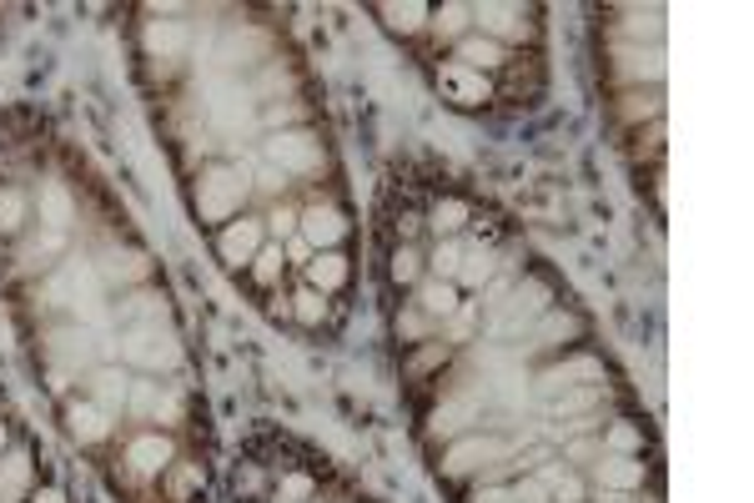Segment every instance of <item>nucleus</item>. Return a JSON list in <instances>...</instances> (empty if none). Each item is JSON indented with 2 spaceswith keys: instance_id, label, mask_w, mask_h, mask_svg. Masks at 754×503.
Returning a JSON list of instances; mask_svg holds the SVG:
<instances>
[{
  "instance_id": "nucleus-48",
  "label": "nucleus",
  "mask_w": 754,
  "mask_h": 503,
  "mask_svg": "<svg viewBox=\"0 0 754 503\" xmlns=\"http://www.w3.org/2000/svg\"><path fill=\"white\" fill-rule=\"evenodd\" d=\"M473 503H513V489H503V483H478Z\"/></svg>"
},
{
  "instance_id": "nucleus-40",
  "label": "nucleus",
  "mask_w": 754,
  "mask_h": 503,
  "mask_svg": "<svg viewBox=\"0 0 754 503\" xmlns=\"http://www.w3.org/2000/svg\"><path fill=\"white\" fill-rule=\"evenodd\" d=\"M453 358V353H448V343H438V338H428V343H417V353L413 358H408V372H413V378H423V372H433V368H442V363Z\"/></svg>"
},
{
  "instance_id": "nucleus-5",
  "label": "nucleus",
  "mask_w": 754,
  "mask_h": 503,
  "mask_svg": "<svg viewBox=\"0 0 754 503\" xmlns=\"http://www.w3.org/2000/svg\"><path fill=\"white\" fill-rule=\"evenodd\" d=\"M513 458V443L498 433H463L453 449L442 453V474L448 478H469V474H483V468H498Z\"/></svg>"
},
{
  "instance_id": "nucleus-23",
  "label": "nucleus",
  "mask_w": 754,
  "mask_h": 503,
  "mask_svg": "<svg viewBox=\"0 0 754 503\" xmlns=\"http://www.w3.org/2000/svg\"><path fill=\"white\" fill-rule=\"evenodd\" d=\"M161 493H167L171 503H192L196 493H202V464H186V458H171V468L157 478Z\"/></svg>"
},
{
  "instance_id": "nucleus-43",
  "label": "nucleus",
  "mask_w": 754,
  "mask_h": 503,
  "mask_svg": "<svg viewBox=\"0 0 754 503\" xmlns=\"http://www.w3.org/2000/svg\"><path fill=\"white\" fill-rule=\"evenodd\" d=\"M126 408H131V413H151V418H157V408H161V383H131Z\"/></svg>"
},
{
  "instance_id": "nucleus-28",
  "label": "nucleus",
  "mask_w": 754,
  "mask_h": 503,
  "mask_svg": "<svg viewBox=\"0 0 754 503\" xmlns=\"http://www.w3.org/2000/svg\"><path fill=\"white\" fill-rule=\"evenodd\" d=\"M31 489V453H0V499H21Z\"/></svg>"
},
{
  "instance_id": "nucleus-16",
  "label": "nucleus",
  "mask_w": 754,
  "mask_h": 503,
  "mask_svg": "<svg viewBox=\"0 0 754 503\" xmlns=\"http://www.w3.org/2000/svg\"><path fill=\"white\" fill-rule=\"evenodd\" d=\"M307 272V287L313 292H323V297H338L342 287H348V278H352V267H348V252L342 247H332V252H317L313 262L302 267Z\"/></svg>"
},
{
  "instance_id": "nucleus-46",
  "label": "nucleus",
  "mask_w": 754,
  "mask_h": 503,
  "mask_svg": "<svg viewBox=\"0 0 754 503\" xmlns=\"http://www.w3.org/2000/svg\"><path fill=\"white\" fill-rule=\"evenodd\" d=\"M262 489H267V474L262 468H236V493L242 499H257Z\"/></svg>"
},
{
  "instance_id": "nucleus-15",
  "label": "nucleus",
  "mask_w": 754,
  "mask_h": 503,
  "mask_svg": "<svg viewBox=\"0 0 754 503\" xmlns=\"http://www.w3.org/2000/svg\"><path fill=\"white\" fill-rule=\"evenodd\" d=\"M96 278L111 282V287H126V282H146L151 278V257L136 247H106L101 252V262H96Z\"/></svg>"
},
{
  "instance_id": "nucleus-1",
  "label": "nucleus",
  "mask_w": 754,
  "mask_h": 503,
  "mask_svg": "<svg viewBox=\"0 0 754 503\" xmlns=\"http://www.w3.org/2000/svg\"><path fill=\"white\" fill-rule=\"evenodd\" d=\"M247 197H252L247 167H227V161L202 167V176H196V186H192V207L202 222H232V217H242Z\"/></svg>"
},
{
  "instance_id": "nucleus-36",
  "label": "nucleus",
  "mask_w": 754,
  "mask_h": 503,
  "mask_svg": "<svg viewBox=\"0 0 754 503\" xmlns=\"http://www.w3.org/2000/svg\"><path fill=\"white\" fill-rule=\"evenodd\" d=\"M26 212H31L26 192H15V186H5V192H0V232H5V237H15V232L26 226Z\"/></svg>"
},
{
  "instance_id": "nucleus-35",
  "label": "nucleus",
  "mask_w": 754,
  "mask_h": 503,
  "mask_svg": "<svg viewBox=\"0 0 754 503\" xmlns=\"http://www.w3.org/2000/svg\"><path fill=\"white\" fill-rule=\"evenodd\" d=\"M469 15H473L469 5H438V11H433V21H428V26L438 30L442 40H453V46H458V40L469 36Z\"/></svg>"
},
{
  "instance_id": "nucleus-2",
  "label": "nucleus",
  "mask_w": 754,
  "mask_h": 503,
  "mask_svg": "<svg viewBox=\"0 0 754 503\" xmlns=\"http://www.w3.org/2000/svg\"><path fill=\"white\" fill-rule=\"evenodd\" d=\"M121 358L146 368V372H161V368L171 372L182 363V343H177V332H171L167 318L126 322V332H121Z\"/></svg>"
},
{
  "instance_id": "nucleus-41",
  "label": "nucleus",
  "mask_w": 754,
  "mask_h": 503,
  "mask_svg": "<svg viewBox=\"0 0 754 503\" xmlns=\"http://www.w3.org/2000/svg\"><path fill=\"white\" fill-rule=\"evenodd\" d=\"M277 499H282V503H313L317 499V483L307 474H282V483H277Z\"/></svg>"
},
{
  "instance_id": "nucleus-38",
  "label": "nucleus",
  "mask_w": 754,
  "mask_h": 503,
  "mask_svg": "<svg viewBox=\"0 0 754 503\" xmlns=\"http://www.w3.org/2000/svg\"><path fill=\"white\" fill-rule=\"evenodd\" d=\"M292 322H302V328H323L327 322V297L313 287H302L297 297H292Z\"/></svg>"
},
{
  "instance_id": "nucleus-50",
  "label": "nucleus",
  "mask_w": 754,
  "mask_h": 503,
  "mask_svg": "<svg viewBox=\"0 0 754 503\" xmlns=\"http://www.w3.org/2000/svg\"><path fill=\"white\" fill-rule=\"evenodd\" d=\"M272 318H292V297H287V292L272 297Z\"/></svg>"
},
{
  "instance_id": "nucleus-3",
  "label": "nucleus",
  "mask_w": 754,
  "mask_h": 503,
  "mask_svg": "<svg viewBox=\"0 0 754 503\" xmlns=\"http://www.w3.org/2000/svg\"><path fill=\"white\" fill-rule=\"evenodd\" d=\"M554 307V287L544 278H523L513 282V292L503 297V307L494 312V338H523Z\"/></svg>"
},
{
  "instance_id": "nucleus-10",
  "label": "nucleus",
  "mask_w": 754,
  "mask_h": 503,
  "mask_svg": "<svg viewBox=\"0 0 754 503\" xmlns=\"http://www.w3.org/2000/svg\"><path fill=\"white\" fill-rule=\"evenodd\" d=\"M297 237L313 252L342 247V237H348V212H342L338 201H313V207L297 217Z\"/></svg>"
},
{
  "instance_id": "nucleus-51",
  "label": "nucleus",
  "mask_w": 754,
  "mask_h": 503,
  "mask_svg": "<svg viewBox=\"0 0 754 503\" xmlns=\"http://www.w3.org/2000/svg\"><path fill=\"white\" fill-rule=\"evenodd\" d=\"M31 503H65V493H61V489H40Z\"/></svg>"
},
{
  "instance_id": "nucleus-8",
  "label": "nucleus",
  "mask_w": 754,
  "mask_h": 503,
  "mask_svg": "<svg viewBox=\"0 0 754 503\" xmlns=\"http://www.w3.org/2000/svg\"><path fill=\"white\" fill-rule=\"evenodd\" d=\"M584 332H588V322L579 318V312H569V307H548L544 318L523 332V338H528L523 347H528V353H563V347H573Z\"/></svg>"
},
{
  "instance_id": "nucleus-49",
  "label": "nucleus",
  "mask_w": 754,
  "mask_h": 503,
  "mask_svg": "<svg viewBox=\"0 0 754 503\" xmlns=\"http://www.w3.org/2000/svg\"><path fill=\"white\" fill-rule=\"evenodd\" d=\"M282 257H287V262H297V267H307V262H313V257H317V252L307 247V242H302V237H287Z\"/></svg>"
},
{
  "instance_id": "nucleus-31",
  "label": "nucleus",
  "mask_w": 754,
  "mask_h": 503,
  "mask_svg": "<svg viewBox=\"0 0 754 503\" xmlns=\"http://www.w3.org/2000/svg\"><path fill=\"white\" fill-rule=\"evenodd\" d=\"M619 116H624L634 132H644V121H664V96L659 91H629Z\"/></svg>"
},
{
  "instance_id": "nucleus-39",
  "label": "nucleus",
  "mask_w": 754,
  "mask_h": 503,
  "mask_svg": "<svg viewBox=\"0 0 754 503\" xmlns=\"http://www.w3.org/2000/svg\"><path fill=\"white\" fill-rule=\"evenodd\" d=\"M121 318L126 322H146V318H167V297H161V292H136V297H131V303H121Z\"/></svg>"
},
{
  "instance_id": "nucleus-32",
  "label": "nucleus",
  "mask_w": 754,
  "mask_h": 503,
  "mask_svg": "<svg viewBox=\"0 0 754 503\" xmlns=\"http://www.w3.org/2000/svg\"><path fill=\"white\" fill-rule=\"evenodd\" d=\"M392 328H398V343L417 347V343H428V338H433V328H438V322H433V318H423V312H417L413 303H403V312H398V322H392Z\"/></svg>"
},
{
  "instance_id": "nucleus-24",
  "label": "nucleus",
  "mask_w": 754,
  "mask_h": 503,
  "mask_svg": "<svg viewBox=\"0 0 754 503\" xmlns=\"http://www.w3.org/2000/svg\"><path fill=\"white\" fill-rule=\"evenodd\" d=\"M40 222L51 226V232H65V226L76 222V201H71V192L61 182L40 186Z\"/></svg>"
},
{
  "instance_id": "nucleus-26",
  "label": "nucleus",
  "mask_w": 754,
  "mask_h": 503,
  "mask_svg": "<svg viewBox=\"0 0 754 503\" xmlns=\"http://www.w3.org/2000/svg\"><path fill=\"white\" fill-rule=\"evenodd\" d=\"M423 272H428V267H423V252H417L413 242H398V247H392V257H388L392 287H417V282H423Z\"/></svg>"
},
{
  "instance_id": "nucleus-17",
  "label": "nucleus",
  "mask_w": 754,
  "mask_h": 503,
  "mask_svg": "<svg viewBox=\"0 0 754 503\" xmlns=\"http://www.w3.org/2000/svg\"><path fill=\"white\" fill-rule=\"evenodd\" d=\"M413 307L423 312V318H433V322H448V318H458V307H463V297H458L453 282L423 278V282H417V292H413Z\"/></svg>"
},
{
  "instance_id": "nucleus-25",
  "label": "nucleus",
  "mask_w": 754,
  "mask_h": 503,
  "mask_svg": "<svg viewBox=\"0 0 754 503\" xmlns=\"http://www.w3.org/2000/svg\"><path fill=\"white\" fill-rule=\"evenodd\" d=\"M377 15H382V26L398 30V36H417V30H428L433 5H417V0H408V5H377Z\"/></svg>"
},
{
  "instance_id": "nucleus-33",
  "label": "nucleus",
  "mask_w": 754,
  "mask_h": 503,
  "mask_svg": "<svg viewBox=\"0 0 754 503\" xmlns=\"http://www.w3.org/2000/svg\"><path fill=\"white\" fill-rule=\"evenodd\" d=\"M458 262H463V242H458V237H442L423 267H428V272H433L438 282H453V278H458Z\"/></svg>"
},
{
  "instance_id": "nucleus-47",
  "label": "nucleus",
  "mask_w": 754,
  "mask_h": 503,
  "mask_svg": "<svg viewBox=\"0 0 754 503\" xmlns=\"http://www.w3.org/2000/svg\"><path fill=\"white\" fill-rule=\"evenodd\" d=\"M513 503H548V489L538 478H523V483H513Z\"/></svg>"
},
{
  "instance_id": "nucleus-4",
  "label": "nucleus",
  "mask_w": 754,
  "mask_h": 503,
  "mask_svg": "<svg viewBox=\"0 0 754 503\" xmlns=\"http://www.w3.org/2000/svg\"><path fill=\"white\" fill-rule=\"evenodd\" d=\"M262 151H267V161H272V167H277L282 176H313V172H323V161H327L323 136H317L313 126H297V132H277L272 142L262 146Z\"/></svg>"
},
{
  "instance_id": "nucleus-18",
  "label": "nucleus",
  "mask_w": 754,
  "mask_h": 503,
  "mask_svg": "<svg viewBox=\"0 0 754 503\" xmlns=\"http://www.w3.org/2000/svg\"><path fill=\"white\" fill-rule=\"evenodd\" d=\"M494 278H498V247H488V242H478V247H463V262H458L453 287L483 292Z\"/></svg>"
},
{
  "instance_id": "nucleus-54",
  "label": "nucleus",
  "mask_w": 754,
  "mask_h": 503,
  "mask_svg": "<svg viewBox=\"0 0 754 503\" xmlns=\"http://www.w3.org/2000/svg\"><path fill=\"white\" fill-rule=\"evenodd\" d=\"M277 503H282V499H277Z\"/></svg>"
},
{
  "instance_id": "nucleus-34",
  "label": "nucleus",
  "mask_w": 754,
  "mask_h": 503,
  "mask_svg": "<svg viewBox=\"0 0 754 503\" xmlns=\"http://www.w3.org/2000/svg\"><path fill=\"white\" fill-rule=\"evenodd\" d=\"M65 247V232H46V237H36V242H26V247H21V267H26V272H46V267H51V257L56 252Z\"/></svg>"
},
{
  "instance_id": "nucleus-30",
  "label": "nucleus",
  "mask_w": 754,
  "mask_h": 503,
  "mask_svg": "<svg viewBox=\"0 0 754 503\" xmlns=\"http://www.w3.org/2000/svg\"><path fill=\"white\" fill-rule=\"evenodd\" d=\"M598 397H604V388H569V393H559V397H548V413L554 418H584V413H594L598 408Z\"/></svg>"
},
{
  "instance_id": "nucleus-29",
  "label": "nucleus",
  "mask_w": 754,
  "mask_h": 503,
  "mask_svg": "<svg viewBox=\"0 0 754 503\" xmlns=\"http://www.w3.org/2000/svg\"><path fill=\"white\" fill-rule=\"evenodd\" d=\"M247 278L257 282L262 292H272L277 282L287 278V257H282V242H267V247L252 257V267H247Z\"/></svg>"
},
{
  "instance_id": "nucleus-9",
  "label": "nucleus",
  "mask_w": 754,
  "mask_h": 503,
  "mask_svg": "<svg viewBox=\"0 0 754 503\" xmlns=\"http://www.w3.org/2000/svg\"><path fill=\"white\" fill-rule=\"evenodd\" d=\"M469 11H473L478 36L498 40L503 51H508V40H528V36H534V21H528L523 5H498V0H483V5H469Z\"/></svg>"
},
{
  "instance_id": "nucleus-13",
  "label": "nucleus",
  "mask_w": 754,
  "mask_h": 503,
  "mask_svg": "<svg viewBox=\"0 0 754 503\" xmlns=\"http://www.w3.org/2000/svg\"><path fill=\"white\" fill-rule=\"evenodd\" d=\"M171 458H177V449H171L167 433H136L126 443V474L142 478V483H151V478L167 474Z\"/></svg>"
},
{
  "instance_id": "nucleus-12",
  "label": "nucleus",
  "mask_w": 754,
  "mask_h": 503,
  "mask_svg": "<svg viewBox=\"0 0 754 503\" xmlns=\"http://www.w3.org/2000/svg\"><path fill=\"white\" fill-rule=\"evenodd\" d=\"M584 474L594 478L604 493H639L644 478H649V468H644V458H629V453H598Z\"/></svg>"
},
{
  "instance_id": "nucleus-11",
  "label": "nucleus",
  "mask_w": 754,
  "mask_h": 503,
  "mask_svg": "<svg viewBox=\"0 0 754 503\" xmlns=\"http://www.w3.org/2000/svg\"><path fill=\"white\" fill-rule=\"evenodd\" d=\"M438 86H442V96H448L453 107H463V111L488 107V101H494V81L483 76V71H473V66H458V61H442L438 66Z\"/></svg>"
},
{
  "instance_id": "nucleus-7",
  "label": "nucleus",
  "mask_w": 754,
  "mask_h": 503,
  "mask_svg": "<svg viewBox=\"0 0 754 503\" xmlns=\"http://www.w3.org/2000/svg\"><path fill=\"white\" fill-rule=\"evenodd\" d=\"M267 247V222L262 217H232V222H221V232H217V257L232 272H247L252 267V257Z\"/></svg>"
},
{
  "instance_id": "nucleus-42",
  "label": "nucleus",
  "mask_w": 754,
  "mask_h": 503,
  "mask_svg": "<svg viewBox=\"0 0 754 503\" xmlns=\"http://www.w3.org/2000/svg\"><path fill=\"white\" fill-rule=\"evenodd\" d=\"M297 207H287V201H277L272 207V217H262L267 222V237H277V242H287V237H297Z\"/></svg>"
},
{
  "instance_id": "nucleus-20",
  "label": "nucleus",
  "mask_w": 754,
  "mask_h": 503,
  "mask_svg": "<svg viewBox=\"0 0 754 503\" xmlns=\"http://www.w3.org/2000/svg\"><path fill=\"white\" fill-rule=\"evenodd\" d=\"M453 61H458V66H473V71H483V76H488V71H498L508 61V51L498 46V40H488V36H463L453 46Z\"/></svg>"
},
{
  "instance_id": "nucleus-27",
  "label": "nucleus",
  "mask_w": 754,
  "mask_h": 503,
  "mask_svg": "<svg viewBox=\"0 0 754 503\" xmlns=\"http://www.w3.org/2000/svg\"><path fill=\"white\" fill-rule=\"evenodd\" d=\"M182 46H186V26L182 21H151V26H146V51H151V61H177V56H182Z\"/></svg>"
},
{
  "instance_id": "nucleus-44",
  "label": "nucleus",
  "mask_w": 754,
  "mask_h": 503,
  "mask_svg": "<svg viewBox=\"0 0 754 503\" xmlns=\"http://www.w3.org/2000/svg\"><path fill=\"white\" fill-rule=\"evenodd\" d=\"M598 453H604V443H598V438H573L563 458H569V464H579V468H588V464L598 458Z\"/></svg>"
},
{
  "instance_id": "nucleus-53",
  "label": "nucleus",
  "mask_w": 754,
  "mask_h": 503,
  "mask_svg": "<svg viewBox=\"0 0 754 503\" xmlns=\"http://www.w3.org/2000/svg\"><path fill=\"white\" fill-rule=\"evenodd\" d=\"M0 453H5V424H0Z\"/></svg>"
},
{
  "instance_id": "nucleus-45",
  "label": "nucleus",
  "mask_w": 754,
  "mask_h": 503,
  "mask_svg": "<svg viewBox=\"0 0 754 503\" xmlns=\"http://www.w3.org/2000/svg\"><path fill=\"white\" fill-rule=\"evenodd\" d=\"M508 292H513V272H503V278H494L488 287H483V307H488V312H498Z\"/></svg>"
},
{
  "instance_id": "nucleus-14",
  "label": "nucleus",
  "mask_w": 754,
  "mask_h": 503,
  "mask_svg": "<svg viewBox=\"0 0 754 503\" xmlns=\"http://www.w3.org/2000/svg\"><path fill=\"white\" fill-rule=\"evenodd\" d=\"M473 424H483V397H478V388H463V393H448V397L438 403V413H433V428H428V433H433V438L463 433V428H473Z\"/></svg>"
},
{
  "instance_id": "nucleus-52",
  "label": "nucleus",
  "mask_w": 754,
  "mask_h": 503,
  "mask_svg": "<svg viewBox=\"0 0 754 503\" xmlns=\"http://www.w3.org/2000/svg\"><path fill=\"white\" fill-rule=\"evenodd\" d=\"M598 503H634V493H604Z\"/></svg>"
},
{
  "instance_id": "nucleus-37",
  "label": "nucleus",
  "mask_w": 754,
  "mask_h": 503,
  "mask_svg": "<svg viewBox=\"0 0 754 503\" xmlns=\"http://www.w3.org/2000/svg\"><path fill=\"white\" fill-rule=\"evenodd\" d=\"M598 443H604V453H629V458H639V453H644V428L639 424H613Z\"/></svg>"
},
{
  "instance_id": "nucleus-19",
  "label": "nucleus",
  "mask_w": 754,
  "mask_h": 503,
  "mask_svg": "<svg viewBox=\"0 0 754 503\" xmlns=\"http://www.w3.org/2000/svg\"><path fill=\"white\" fill-rule=\"evenodd\" d=\"M65 428H71L76 443L92 449V443H106V438H111V413H101L92 397H86V403H71V408H65Z\"/></svg>"
},
{
  "instance_id": "nucleus-6",
  "label": "nucleus",
  "mask_w": 754,
  "mask_h": 503,
  "mask_svg": "<svg viewBox=\"0 0 754 503\" xmlns=\"http://www.w3.org/2000/svg\"><path fill=\"white\" fill-rule=\"evenodd\" d=\"M569 388H604V363H598L594 353L569 347L563 358H554L548 368H538V378H534L538 397H559V393H569Z\"/></svg>"
},
{
  "instance_id": "nucleus-22",
  "label": "nucleus",
  "mask_w": 754,
  "mask_h": 503,
  "mask_svg": "<svg viewBox=\"0 0 754 503\" xmlns=\"http://www.w3.org/2000/svg\"><path fill=\"white\" fill-rule=\"evenodd\" d=\"M423 222L433 226V232H438V242L442 237H458V232H463V226L473 222V207L463 197H438L428 207V217H423Z\"/></svg>"
},
{
  "instance_id": "nucleus-21",
  "label": "nucleus",
  "mask_w": 754,
  "mask_h": 503,
  "mask_svg": "<svg viewBox=\"0 0 754 503\" xmlns=\"http://www.w3.org/2000/svg\"><path fill=\"white\" fill-rule=\"evenodd\" d=\"M126 393H131V378L121 368H96L92 372V403L101 413H111V418H117V413L126 408Z\"/></svg>"
}]
</instances>
